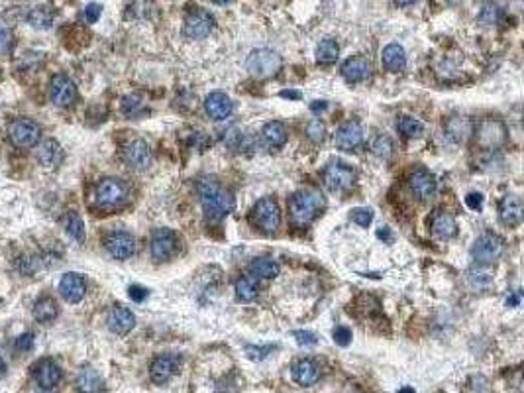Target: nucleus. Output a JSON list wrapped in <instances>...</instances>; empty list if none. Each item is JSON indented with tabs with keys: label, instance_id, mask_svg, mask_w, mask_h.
Instances as JSON below:
<instances>
[{
	"label": "nucleus",
	"instance_id": "obj_11",
	"mask_svg": "<svg viewBox=\"0 0 524 393\" xmlns=\"http://www.w3.org/2000/svg\"><path fill=\"white\" fill-rule=\"evenodd\" d=\"M215 30V16L203 8H197L185 20V36L189 40H203Z\"/></svg>",
	"mask_w": 524,
	"mask_h": 393
},
{
	"label": "nucleus",
	"instance_id": "obj_54",
	"mask_svg": "<svg viewBox=\"0 0 524 393\" xmlns=\"http://www.w3.org/2000/svg\"><path fill=\"white\" fill-rule=\"evenodd\" d=\"M417 0H395V4L397 6H401V8H405V6H410V4H415Z\"/></svg>",
	"mask_w": 524,
	"mask_h": 393
},
{
	"label": "nucleus",
	"instance_id": "obj_13",
	"mask_svg": "<svg viewBox=\"0 0 524 393\" xmlns=\"http://www.w3.org/2000/svg\"><path fill=\"white\" fill-rule=\"evenodd\" d=\"M124 161L136 169V171H143L147 169L150 164H152V150H150V143L142 140V138H136L132 142L126 143L124 148Z\"/></svg>",
	"mask_w": 524,
	"mask_h": 393
},
{
	"label": "nucleus",
	"instance_id": "obj_30",
	"mask_svg": "<svg viewBox=\"0 0 524 393\" xmlns=\"http://www.w3.org/2000/svg\"><path fill=\"white\" fill-rule=\"evenodd\" d=\"M75 385H77V392L79 393H98L102 390L105 381L98 376L96 369L83 368L79 372V376H77Z\"/></svg>",
	"mask_w": 524,
	"mask_h": 393
},
{
	"label": "nucleus",
	"instance_id": "obj_50",
	"mask_svg": "<svg viewBox=\"0 0 524 393\" xmlns=\"http://www.w3.org/2000/svg\"><path fill=\"white\" fill-rule=\"evenodd\" d=\"M32 346H34V336L32 334H22L16 340V350L18 352H28V350H32Z\"/></svg>",
	"mask_w": 524,
	"mask_h": 393
},
{
	"label": "nucleus",
	"instance_id": "obj_4",
	"mask_svg": "<svg viewBox=\"0 0 524 393\" xmlns=\"http://www.w3.org/2000/svg\"><path fill=\"white\" fill-rule=\"evenodd\" d=\"M95 197L100 209H118L128 201V187L122 179L107 177L96 185Z\"/></svg>",
	"mask_w": 524,
	"mask_h": 393
},
{
	"label": "nucleus",
	"instance_id": "obj_55",
	"mask_svg": "<svg viewBox=\"0 0 524 393\" xmlns=\"http://www.w3.org/2000/svg\"><path fill=\"white\" fill-rule=\"evenodd\" d=\"M518 299H521V293L512 295L511 299H507V305H511V307H514V305H518Z\"/></svg>",
	"mask_w": 524,
	"mask_h": 393
},
{
	"label": "nucleus",
	"instance_id": "obj_9",
	"mask_svg": "<svg viewBox=\"0 0 524 393\" xmlns=\"http://www.w3.org/2000/svg\"><path fill=\"white\" fill-rule=\"evenodd\" d=\"M505 254V240L493 234V232H487L483 236H479L471 248V256L477 263H483V265H489V263L497 262L500 256Z\"/></svg>",
	"mask_w": 524,
	"mask_h": 393
},
{
	"label": "nucleus",
	"instance_id": "obj_10",
	"mask_svg": "<svg viewBox=\"0 0 524 393\" xmlns=\"http://www.w3.org/2000/svg\"><path fill=\"white\" fill-rule=\"evenodd\" d=\"M179 250L177 234L169 228H157L150 240V252L155 262H167Z\"/></svg>",
	"mask_w": 524,
	"mask_h": 393
},
{
	"label": "nucleus",
	"instance_id": "obj_27",
	"mask_svg": "<svg viewBox=\"0 0 524 393\" xmlns=\"http://www.w3.org/2000/svg\"><path fill=\"white\" fill-rule=\"evenodd\" d=\"M263 143L271 150H277V148H283L287 143V138H289V132H287V126L279 120H271L263 126L262 130Z\"/></svg>",
	"mask_w": 524,
	"mask_h": 393
},
{
	"label": "nucleus",
	"instance_id": "obj_20",
	"mask_svg": "<svg viewBox=\"0 0 524 393\" xmlns=\"http://www.w3.org/2000/svg\"><path fill=\"white\" fill-rule=\"evenodd\" d=\"M136 326V317L130 309L122 307V305H114L110 313H108V329L118 336L128 334Z\"/></svg>",
	"mask_w": 524,
	"mask_h": 393
},
{
	"label": "nucleus",
	"instance_id": "obj_51",
	"mask_svg": "<svg viewBox=\"0 0 524 393\" xmlns=\"http://www.w3.org/2000/svg\"><path fill=\"white\" fill-rule=\"evenodd\" d=\"M128 295H130L132 301L142 303L143 299L147 297V289L142 286H130V289H128Z\"/></svg>",
	"mask_w": 524,
	"mask_h": 393
},
{
	"label": "nucleus",
	"instance_id": "obj_40",
	"mask_svg": "<svg viewBox=\"0 0 524 393\" xmlns=\"http://www.w3.org/2000/svg\"><path fill=\"white\" fill-rule=\"evenodd\" d=\"M122 110H124V114L126 116H130V119H136V116H140L145 107H143L142 98L140 96H126L124 101H122Z\"/></svg>",
	"mask_w": 524,
	"mask_h": 393
},
{
	"label": "nucleus",
	"instance_id": "obj_23",
	"mask_svg": "<svg viewBox=\"0 0 524 393\" xmlns=\"http://www.w3.org/2000/svg\"><path fill=\"white\" fill-rule=\"evenodd\" d=\"M430 228L432 234L440 240H450L458 234V222L450 213L446 211H436L432 218H430Z\"/></svg>",
	"mask_w": 524,
	"mask_h": 393
},
{
	"label": "nucleus",
	"instance_id": "obj_22",
	"mask_svg": "<svg viewBox=\"0 0 524 393\" xmlns=\"http://www.w3.org/2000/svg\"><path fill=\"white\" fill-rule=\"evenodd\" d=\"M342 75L347 83H361L371 75V63L363 55H354L344 61Z\"/></svg>",
	"mask_w": 524,
	"mask_h": 393
},
{
	"label": "nucleus",
	"instance_id": "obj_6",
	"mask_svg": "<svg viewBox=\"0 0 524 393\" xmlns=\"http://www.w3.org/2000/svg\"><path fill=\"white\" fill-rule=\"evenodd\" d=\"M473 136L483 150H497L507 142V126L497 119H485L473 126Z\"/></svg>",
	"mask_w": 524,
	"mask_h": 393
},
{
	"label": "nucleus",
	"instance_id": "obj_43",
	"mask_svg": "<svg viewBox=\"0 0 524 393\" xmlns=\"http://www.w3.org/2000/svg\"><path fill=\"white\" fill-rule=\"evenodd\" d=\"M352 220L358 225V227H370L371 220H373V213H371V209H354L352 211Z\"/></svg>",
	"mask_w": 524,
	"mask_h": 393
},
{
	"label": "nucleus",
	"instance_id": "obj_49",
	"mask_svg": "<svg viewBox=\"0 0 524 393\" xmlns=\"http://www.w3.org/2000/svg\"><path fill=\"white\" fill-rule=\"evenodd\" d=\"M465 204L471 209V211H479L483 207V195L481 193H469L465 197Z\"/></svg>",
	"mask_w": 524,
	"mask_h": 393
},
{
	"label": "nucleus",
	"instance_id": "obj_38",
	"mask_svg": "<svg viewBox=\"0 0 524 393\" xmlns=\"http://www.w3.org/2000/svg\"><path fill=\"white\" fill-rule=\"evenodd\" d=\"M63 225H65V230H67V234L71 236L73 240H77V242H84V225H83V218L77 215V213H67L65 215V220H63Z\"/></svg>",
	"mask_w": 524,
	"mask_h": 393
},
{
	"label": "nucleus",
	"instance_id": "obj_56",
	"mask_svg": "<svg viewBox=\"0 0 524 393\" xmlns=\"http://www.w3.org/2000/svg\"><path fill=\"white\" fill-rule=\"evenodd\" d=\"M324 108H326V103H324V101H316V105H312V110H314V112L324 110Z\"/></svg>",
	"mask_w": 524,
	"mask_h": 393
},
{
	"label": "nucleus",
	"instance_id": "obj_29",
	"mask_svg": "<svg viewBox=\"0 0 524 393\" xmlns=\"http://www.w3.org/2000/svg\"><path fill=\"white\" fill-rule=\"evenodd\" d=\"M37 161L44 167L55 169L63 161V150L55 140H46L37 150Z\"/></svg>",
	"mask_w": 524,
	"mask_h": 393
},
{
	"label": "nucleus",
	"instance_id": "obj_31",
	"mask_svg": "<svg viewBox=\"0 0 524 393\" xmlns=\"http://www.w3.org/2000/svg\"><path fill=\"white\" fill-rule=\"evenodd\" d=\"M55 22V10L51 6H36L28 12V24L36 30H49Z\"/></svg>",
	"mask_w": 524,
	"mask_h": 393
},
{
	"label": "nucleus",
	"instance_id": "obj_37",
	"mask_svg": "<svg viewBox=\"0 0 524 393\" xmlns=\"http://www.w3.org/2000/svg\"><path fill=\"white\" fill-rule=\"evenodd\" d=\"M397 130L401 132L405 138H418L424 132V124L413 116H401L397 120Z\"/></svg>",
	"mask_w": 524,
	"mask_h": 393
},
{
	"label": "nucleus",
	"instance_id": "obj_16",
	"mask_svg": "<svg viewBox=\"0 0 524 393\" xmlns=\"http://www.w3.org/2000/svg\"><path fill=\"white\" fill-rule=\"evenodd\" d=\"M363 143V128L361 124L356 122V120H350L342 124L338 130H336V146L340 150H345V152H352Z\"/></svg>",
	"mask_w": 524,
	"mask_h": 393
},
{
	"label": "nucleus",
	"instance_id": "obj_44",
	"mask_svg": "<svg viewBox=\"0 0 524 393\" xmlns=\"http://www.w3.org/2000/svg\"><path fill=\"white\" fill-rule=\"evenodd\" d=\"M334 342L338 346H347L352 342V331L347 326H336L334 329Z\"/></svg>",
	"mask_w": 524,
	"mask_h": 393
},
{
	"label": "nucleus",
	"instance_id": "obj_61",
	"mask_svg": "<svg viewBox=\"0 0 524 393\" xmlns=\"http://www.w3.org/2000/svg\"><path fill=\"white\" fill-rule=\"evenodd\" d=\"M44 393H51V392H49V390H46V392H44Z\"/></svg>",
	"mask_w": 524,
	"mask_h": 393
},
{
	"label": "nucleus",
	"instance_id": "obj_47",
	"mask_svg": "<svg viewBox=\"0 0 524 393\" xmlns=\"http://www.w3.org/2000/svg\"><path fill=\"white\" fill-rule=\"evenodd\" d=\"M271 350H273V346H248L246 348V352H248V356L251 360H263Z\"/></svg>",
	"mask_w": 524,
	"mask_h": 393
},
{
	"label": "nucleus",
	"instance_id": "obj_5",
	"mask_svg": "<svg viewBox=\"0 0 524 393\" xmlns=\"http://www.w3.org/2000/svg\"><path fill=\"white\" fill-rule=\"evenodd\" d=\"M251 222L265 234L277 232V228L281 227V209L273 197H263L255 203L251 213Z\"/></svg>",
	"mask_w": 524,
	"mask_h": 393
},
{
	"label": "nucleus",
	"instance_id": "obj_18",
	"mask_svg": "<svg viewBox=\"0 0 524 393\" xmlns=\"http://www.w3.org/2000/svg\"><path fill=\"white\" fill-rule=\"evenodd\" d=\"M408 185L418 201H430L436 195V179L426 169H417L408 179Z\"/></svg>",
	"mask_w": 524,
	"mask_h": 393
},
{
	"label": "nucleus",
	"instance_id": "obj_41",
	"mask_svg": "<svg viewBox=\"0 0 524 393\" xmlns=\"http://www.w3.org/2000/svg\"><path fill=\"white\" fill-rule=\"evenodd\" d=\"M14 48V34L8 26H0V55L12 53Z\"/></svg>",
	"mask_w": 524,
	"mask_h": 393
},
{
	"label": "nucleus",
	"instance_id": "obj_24",
	"mask_svg": "<svg viewBox=\"0 0 524 393\" xmlns=\"http://www.w3.org/2000/svg\"><path fill=\"white\" fill-rule=\"evenodd\" d=\"M34 376L42 390H53L61 381V368L53 360H42L36 366Z\"/></svg>",
	"mask_w": 524,
	"mask_h": 393
},
{
	"label": "nucleus",
	"instance_id": "obj_7",
	"mask_svg": "<svg viewBox=\"0 0 524 393\" xmlns=\"http://www.w3.org/2000/svg\"><path fill=\"white\" fill-rule=\"evenodd\" d=\"M322 181L330 191H345L356 183V169L345 161H330L322 171Z\"/></svg>",
	"mask_w": 524,
	"mask_h": 393
},
{
	"label": "nucleus",
	"instance_id": "obj_60",
	"mask_svg": "<svg viewBox=\"0 0 524 393\" xmlns=\"http://www.w3.org/2000/svg\"><path fill=\"white\" fill-rule=\"evenodd\" d=\"M345 393H361V392H359V390H347Z\"/></svg>",
	"mask_w": 524,
	"mask_h": 393
},
{
	"label": "nucleus",
	"instance_id": "obj_21",
	"mask_svg": "<svg viewBox=\"0 0 524 393\" xmlns=\"http://www.w3.org/2000/svg\"><path fill=\"white\" fill-rule=\"evenodd\" d=\"M204 110L213 120H226L232 114L234 105H232L230 96L220 93V91H215L204 98Z\"/></svg>",
	"mask_w": 524,
	"mask_h": 393
},
{
	"label": "nucleus",
	"instance_id": "obj_45",
	"mask_svg": "<svg viewBox=\"0 0 524 393\" xmlns=\"http://www.w3.org/2000/svg\"><path fill=\"white\" fill-rule=\"evenodd\" d=\"M293 336L297 338V342L300 346H314L318 342V338H316V334L310 333V331H295Z\"/></svg>",
	"mask_w": 524,
	"mask_h": 393
},
{
	"label": "nucleus",
	"instance_id": "obj_57",
	"mask_svg": "<svg viewBox=\"0 0 524 393\" xmlns=\"http://www.w3.org/2000/svg\"><path fill=\"white\" fill-rule=\"evenodd\" d=\"M2 376H6V362H4V358L0 356V378Z\"/></svg>",
	"mask_w": 524,
	"mask_h": 393
},
{
	"label": "nucleus",
	"instance_id": "obj_12",
	"mask_svg": "<svg viewBox=\"0 0 524 393\" xmlns=\"http://www.w3.org/2000/svg\"><path fill=\"white\" fill-rule=\"evenodd\" d=\"M51 101H53L55 107L60 108L71 107L73 103L77 101V87L73 83L71 77L60 73L51 79Z\"/></svg>",
	"mask_w": 524,
	"mask_h": 393
},
{
	"label": "nucleus",
	"instance_id": "obj_8",
	"mask_svg": "<svg viewBox=\"0 0 524 393\" xmlns=\"http://www.w3.org/2000/svg\"><path fill=\"white\" fill-rule=\"evenodd\" d=\"M8 138L16 148H34L42 138V128L36 120L18 119L8 126Z\"/></svg>",
	"mask_w": 524,
	"mask_h": 393
},
{
	"label": "nucleus",
	"instance_id": "obj_14",
	"mask_svg": "<svg viewBox=\"0 0 524 393\" xmlns=\"http://www.w3.org/2000/svg\"><path fill=\"white\" fill-rule=\"evenodd\" d=\"M105 246H107L108 254L114 260H128L136 252V240H134L130 232L118 230V232L108 234L107 240H105Z\"/></svg>",
	"mask_w": 524,
	"mask_h": 393
},
{
	"label": "nucleus",
	"instance_id": "obj_34",
	"mask_svg": "<svg viewBox=\"0 0 524 393\" xmlns=\"http://www.w3.org/2000/svg\"><path fill=\"white\" fill-rule=\"evenodd\" d=\"M281 272L279 263L269 260V258H258L250 263V274L253 277H262V279H273Z\"/></svg>",
	"mask_w": 524,
	"mask_h": 393
},
{
	"label": "nucleus",
	"instance_id": "obj_32",
	"mask_svg": "<svg viewBox=\"0 0 524 393\" xmlns=\"http://www.w3.org/2000/svg\"><path fill=\"white\" fill-rule=\"evenodd\" d=\"M60 315V307L51 297H39L34 305V319L42 324L53 322Z\"/></svg>",
	"mask_w": 524,
	"mask_h": 393
},
{
	"label": "nucleus",
	"instance_id": "obj_25",
	"mask_svg": "<svg viewBox=\"0 0 524 393\" xmlns=\"http://www.w3.org/2000/svg\"><path fill=\"white\" fill-rule=\"evenodd\" d=\"M293 378L297 381L298 385H314L316 381L320 380V369H318V364L310 358H302L298 360L297 364L293 366Z\"/></svg>",
	"mask_w": 524,
	"mask_h": 393
},
{
	"label": "nucleus",
	"instance_id": "obj_59",
	"mask_svg": "<svg viewBox=\"0 0 524 393\" xmlns=\"http://www.w3.org/2000/svg\"><path fill=\"white\" fill-rule=\"evenodd\" d=\"M213 2H216V4H228L230 0H213Z\"/></svg>",
	"mask_w": 524,
	"mask_h": 393
},
{
	"label": "nucleus",
	"instance_id": "obj_28",
	"mask_svg": "<svg viewBox=\"0 0 524 393\" xmlns=\"http://www.w3.org/2000/svg\"><path fill=\"white\" fill-rule=\"evenodd\" d=\"M381 60H383V65L387 67V71H391V73L405 71L406 53H405V49H403V46H399V44H389L387 48L383 49Z\"/></svg>",
	"mask_w": 524,
	"mask_h": 393
},
{
	"label": "nucleus",
	"instance_id": "obj_3",
	"mask_svg": "<svg viewBox=\"0 0 524 393\" xmlns=\"http://www.w3.org/2000/svg\"><path fill=\"white\" fill-rule=\"evenodd\" d=\"M246 67L248 71L258 77V79H269V77H275L277 73L281 71L283 67V60L281 55L273 51V49L260 48L253 49L250 55H248V61H246Z\"/></svg>",
	"mask_w": 524,
	"mask_h": 393
},
{
	"label": "nucleus",
	"instance_id": "obj_35",
	"mask_svg": "<svg viewBox=\"0 0 524 393\" xmlns=\"http://www.w3.org/2000/svg\"><path fill=\"white\" fill-rule=\"evenodd\" d=\"M338 55H340V46L334 37L322 40L318 48H316V61L320 65H330V63L338 60Z\"/></svg>",
	"mask_w": 524,
	"mask_h": 393
},
{
	"label": "nucleus",
	"instance_id": "obj_19",
	"mask_svg": "<svg viewBox=\"0 0 524 393\" xmlns=\"http://www.w3.org/2000/svg\"><path fill=\"white\" fill-rule=\"evenodd\" d=\"M500 222L505 227L514 228L523 222V203L516 195H505L499 203Z\"/></svg>",
	"mask_w": 524,
	"mask_h": 393
},
{
	"label": "nucleus",
	"instance_id": "obj_17",
	"mask_svg": "<svg viewBox=\"0 0 524 393\" xmlns=\"http://www.w3.org/2000/svg\"><path fill=\"white\" fill-rule=\"evenodd\" d=\"M60 293L67 303L83 301L84 293H87V281H84L83 275L75 274V272L63 275L60 281Z\"/></svg>",
	"mask_w": 524,
	"mask_h": 393
},
{
	"label": "nucleus",
	"instance_id": "obj_48",
	"mask_svg": "<svg viewBox=\"0 0 524 393\" xmlns=\"http://www.w3.org/2000/svg\"><path fill=\"white\" fill-rule=\"evenodd\" d=\"M497 18H499V6H495V4H487L485 6V10L481 14V20L485 22V24H495L497 22Z\"/></svg>",
	"mask_w": 524,
	"mask_h": 393
},
{
	"label": "nucleus",
	"instance_id": "obj_2",
	"mask_svg": "<svg viewBox=\"0 0 524 393\" xmlns=\"http://www.w3.org/2000/svg\"><path fill=\"white\" fill-rule=\"evenodd\" d=\"M326 207V201L318 191L302 189L297 191L291 199H289V215L291 222L295 227H309L310 222L320 215Z\"/></svg>",
	"mask_w": 524,
	"mask_h": 393
},
{
	"label": "nucleus",
	"instance_id": "obj_53",
	"mask_svg": "<svg viewBox=\"0 0 524 393\" xmlns=\"http://www.w3.org/2000/svg\"><path fill=\"white\" fill-rule=\"evenodd\" d=\"M281 96H283V98H295V101H297V98H300V93H298V91H283Z\"/></svg>",
	"mask_w": 524,
	"mask_h": 393
},
{
	"label": "nucleus",
	"instance_id": "obj_52",
	"mask_svg": "<svg viewBox=\"0 0 524 393\" xmlns=\"http://www.w3.org/2000/svg\"><path fill=\"white\" fill-rule=\"evenodd\" d=\"M377 238L385 240V242H391V240H393V234H391V230H389V228L383 227L377 230Z\"/></svg>",
	"mask_w": 524,
	"mask_h": 393
},
{
	"label": "nucleus",
	"instance_id": "obj_1",
	"mask_svg": "<svg viewBox=\"0 0 524 393\" xmlns=\"http://www.w3.org/2000/svg\"><path fill=\"white\" fill-rule=\"evenodd\" d=\"M199 191V199L203 204L204 215L208 216L210 220H222L226 218L234 207H236V199L234 195L228 189H224L215 177H203L197 185Z\"/></svg>",
	"mask_w": 524,
	"mask_h": 393
},
{
	"label": "nucleus",
	"instance_id": "obj_36",
	"mask_svg": "<svg viewBox=\"0 0 524 393\" xmlns=\"http://www.w3.org/2000/svg\"><path fill=\"white\" fill-rule=\"evenodd\" d=\"M258 291H260V287H258L255 277L244 275V277H240L238 281H236V297L240 301H244V303H250V301L258 297Z\"/></svg>",
	"mask_w": 524,
	"mask_h": 393
},
{
	"label": "nucleus",
	"instance_id": "obj_33",
	"mask_svg": "<svg viewBox=\"0 0 524 393\" xmlns=\"http://www.w3.org/2000/svg\"><path fill=\"white\" fill-rule=\"evenodd\" d=\"M493 279H495L493 272L489 270L487 265H483V263H477V265H473V268L467 272V283L473 287V289H477V291L491 287Z\"/></svg>",
	"mask_w": 524,
	"mask_h": 393
},
{
	"label": "nucleus",
	"instance_id": "obj_39",
	"mask_svg": "<svg viewBox=\"0 0 524 393\" xmlns=\"http://www.w3.org/2000/svg\"><path fill=\"white\" fill-rule=\"evenodd\" d=\"M371 152L377 155V157H381V159H389L391 154H393V142H391V138L389 136H375L373 140H371Z\"/></svg>",
	"mask_w": 524,
	"mask_h": 393
},
{
	"label": "nucleus",
	"instance_id": "obj_26",
	"mask_svg": "<svg viewBox=\"0 0 524 393\" xmlns=\"http://www.w3.org/2000/svg\"><path fill=\"white\" fill-rule=\"evenodd\" d=\"M473 126L476 124L469 119H465V116H452L446 122V134H448V138H452L453 142H467L473 136Z\"/></svg>",
	"mask_w": 524,
	"mask_h": 393
},
{
	"label": "nucleus",
	"instance_id": "obj_42",
	"mask_svg": "<svg viewBox=\"0 0 524 393\" xmlns=\"http://www.w3.org/2000/svg\"><path fill=\"white\" fill-rule=\"evenodd\" d=\"M307 134H309V138L312 142L320 143L326 138V128H324V124H322L320 120H312L309 126H307Z\"/></svg>",
	"mask_w": 524,
	"mask_h": 393
},
{
	"label": "nucleus",
	"instance_id": "obj_15",
	"mask_svg": "<svg viewBox=\"0 0 524 393\" xmlns=\"http://www.w3.org/2000/svg\"><path fill=\"white\" fill-rule=\"evenodd\" d=\"M181 366V358L175 356V354H163V356H157L152 362V368H150V376H152V381L157 383V385H163L167 381L171 380L177 372H179Z\"/></svg>",
	"mask_w": 524,
	"mask_h": 393
},
{
	"label": "nucleus",
	"instance_id": "obj_58",
	"mask_svg": "<svg viewBox=\"0 0 524 393\" xmlns=\"http://www.w3.org/2000/svg\"><path fill=\"white\" fill-rule=\"evenodd\" d=\"M397 393H417V392H415L413 387H408V385H405V387H401V390H399V392H397Z\"/></svg>",
	"mask_w": 524,
	"mask_h": 393
},
{
	"label": "nucleus",
	"instance_id": "obj_46",
	"mask_svg": "<svg viewBox=\"0 0 524 393\" xmlns=\"http://www.w3.org/2000/svg\"><path fill=\"white\" fill-rule=\"evenodd\" d=\"M100 14H102V6L100 4H89L87 8H84V20H87V24H95L96 20L100 18Z\"/></svg>",
	"mask_w": 524,
	"mask_h": 393
}]
</instances>
